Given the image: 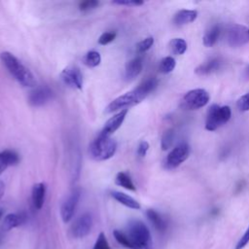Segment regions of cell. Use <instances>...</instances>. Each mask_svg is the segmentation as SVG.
Listing matches in <instances>:
<instances>
[{"label":"cell","instance_id":"cell-19","mask_svg":"<svg viewBox=\"0 0 249 249\" xmlns=\"http://www.w3.org/2000/svg\"><path fill=\"white\" fill-rule=\"evenodd\" d=\"M111 196L112 197L117 200L118 202H120L121 204L124 205L125 207H128L130 209H140L141 205L140 203L134 199L132 196L124 194V193H122V192H118V191H113L111 192Z\"/></svg>","mask_w":249,"mask_h":249},{"label":"cell","instance_id":"cell-4","mask_svg":"<svg viewBox=\"0 0 249 249\" xmlns=\"http://www.w3.org/2000/svg\"><path fill=\"white\" fill-rule=\"evenodd\" d=\"M117 151V142L109 136L98 134L89 144V153L95 160H106L112 158Z\"/></svg>","mask_w":249,"mask_h":249},{"label":"cell","instance_id":"cell-13","mask_svg":"<svg viewBox=\"0 0 249 249\" xmlns=\"http://www.w3.org/2000/svg\"><path fill=\"white\" fill-rule=\"evenodd\" d=\"M128 112V109H124L122 111H119L116 115H114L113 117H111L104 124L102 130L100 131L99 134L104 135V136H109L111 137V135L122 125V124L124 123L126 114Z\"/></svg>","mask_w":249,"mask_h":249},{"label":"cell","instance_id":"cell-37","mask_svg":"<svg viewBox=\"0 0 249 249\" xmlns=\"http://www.w3.org/2000/svg\"><path fill=\"white\" fill-rule=\"evenodd\" d=\"M5 194V184L2 180H0V199L3 197Z\"/></svg>","mask_w":249,"mask_h":249},{"label":"cell","instance_id":"cell-36","mask_svg":"<svg viewBox=\"0 0 249 249\" xmlns=\"http://www.w3.org/2000/svg\"><path fill=\"white\" fill-rule=\"evenodd\" d=\"M149 150V143L147 141H141L137 148V155L140 158H144Z\"/></svg>","mask_w":249,"mask_h":249},{"label":"cell","instance_id":"cell-20","mask_svg":"<svg viewBox=\"0 0 249 249\" xmlns=\"http://www.w3.org/2000/svg\"><path fill=\"white\" fill-rule=\"evenodd\" d=\"M22 222H23V217L20 214L9 213L5 216V218L2 222L1 230L3 231H9L18 227L19 225H21Z\"/></svg>","mask_w":249,"mask_h":249},{"label":"cell","instance_id":"cell-9","mask_svg":"<svg viewBox=\"0 0 249 249\" xmlns=\"http://www.w3.org/2000/svg\"><path fill=\"white\" fill-rule=\"evenodd\" d=\"M81 192L79 189H75L63 201L60 207V216L64 223H68L74 216L78 202L80 200Z\"/></svg>","mask_w":249,"mask_h":249},{"label":"cell","instance_id":"cell-8","mask_svg":"<svg viewBox=\"0 0 249 249\" xmlns=\"http://www.w3.org/2000/svg\"><path fill=\"white\" fill-rule=\"evenodd\" d=\"M227 41L231 47H241L249 42V28L241 24H233L227 31Z\"/></svg>","mask_w":249,"mask_h":249},{"label":"cell","instance_id":"cell-5","mask_svg":"<svg viewBox=\"0 0 249 249\" xmlns=\"http://www.w3.org/2000/svg\"><path fill=\"white\" fill-rule=\"evenodd\" d=\"M231 111L229 106H219L213 104L207 111L205 128L209 131L216 130L218 127L228 123L231 119Z\"/></svg>","mask_w":249,"mask_h":249},{"label":"cell","instance_id":"cell-16","mask_svg":"<svg viewBox=\"0 0 249 249\" xmlns=\"http://www.w3.org/2000/svg\"><path fill=\"white\" fill-rule=\"evenodd\" d=\"M45 196H46V185L45 183H36L32 187L31 192V198L33 206L36 209H41L45 202Z\"/></svg>","mask_w":249,"mask_h":249},{"label":"cell","instance_id":"cell-10","mask_svg":"<svg viewBox=\"0 0 249 249\" xmlns=\"http://www.w3.org/2000/svg\"><path fill=\"white\" fill-rule=\"evenodd\" d=\"M92 217L89 213H84L81 215L71 226V234L74 238L86 237L91 230Z\"/></svg>","mask_w":249,"mask_h":249},{"label":"cell","instance_id":"cell-27","mask_svg":"<svg viewBox=\"0 0 249 249\" xmlns=\"http://www.w3.org/2000/svg\"><path fill=\"white\" fill-rule=\"evenodd\" d=\"M175 65L176 61L172 56H165L160 60L159 70L162 74H168L175 68Z\"/></svg>","mask_w":249,"mask_h":249},{"label":"cell","instance_id":"cell-26","mask_svg":"<svg viewBox=\"0 0 249 249\" xmlns=\"http://www.w3.org/2000/svg\"><path fill=\"white\" fill-rule=\"evenodd\" d=\"M174 139H175V132L172 128H168L166 129L163 133H162V136H161V140H160V147H161V150L162 151H166L168 150L173 142H174Z\"/></svg>","mask_w":249,"mask_h":249},{"label":"cell","instance_id":"cell-21","mask_svg":"<svg viewBox=\"0 0 249 249\" xmlns=\"http://www.w3.org/2000/svg\"><path fill=\"white\" fill-rule=\"evenodd\" d=\"M146 215L148 220L152 223V225L155 227V229L159 231H164L166 227H167V223L164 220V218L156 210L154 209H148L146 211Z\"/></svg>","mask_w":249,"mask_h":249},{"label":"cell","instance_id":"cell-25","mask_svg":"<svg viewBox=\"0 0 249 249\" xmlns=\"http://www.w3.org/2000/svg\"><path fill=\"white\" fill-rule=\"evenodd\" d=\"M84 64L87 65L88 67H96L100 64L101 62V56L100 53L96 51H89L86 53V55L84 56Z\"/></svg>","mask_w":249,"mask_h":249},{"label":"cell","instance_id":"cell-30","mask_svg":"<svg viewBox=\"0 0 249 249\" xmlns=\"http://www.w3.org/2000/svg\"><path fill=\"white\" fill-rule=\"evenodd\" d=\"M92 249H110V245L109 242L106 238V235L104 232H99Z\"/></svg>","mask_w":249,"mask_h":249},{"label":"cell","instance_id":"cell-18","mask_svg":"<svg viewBox=\"0 0 249 249\" xmlns=\"http://www.w3.org/2000/svg\"><path fill=\"white\" fill-rule=\"evenodd\" d=\"M197 17V12L195 10H180L173 17V23L176 26H182L193 22Z\"/></svg>","mask_w":249,"mask_h":249},{"label":"cell","instance_id":"cell-17","mask_svg":"<svg viewBox=\"0 0 249 249\" xmlns=\"http://www.w3.org/2000/svg\"><path fill=\"white\" fill-rule=\"evenodd\" d=\"M221 61L218 57H212L206 60L205 62L199 64L196 69L195 73L199 76H206L212 74L213 72L217 71L220 68Z\"/></svg>","mask_w":249,"mask_h":249},{"label":"cell","instance_id":"cell-23","mask_svg":"<svg viewBox=\"0 0 249 249\" xmlns=\"http://www.w3.org/2000/svg\"><path fill=\"white\" fill-rule=\"evenodd\" d=\"M115 183L118 185V186H121L126 190H129V191H135L136 190V187L134 185V183L132 182V179L130 177V175L126 172H119L117 175H116V179H115Z\"/></svg>","mask_w":249,"mask_h":249},{"label":"cell","instance_id":"cell-38","mask_svg":"<svg viewBox=\"0 0 249 249\" xmlns=\"http://www.w3.org/2000/svg\"><path fill=\"white\" fill-rule=\"evenodd\" d=\"M245 73H246V77L249 79V66L247 67V69H246V72H245Z\"/></svg>","mask_w":249,"mask_h":249},{"label":"cell","instance_id":"cell-14","mask_svg":"<svg viewBox=\"0 0 249 249\" xmlns=\"http://www.w3.org/2000/svg\"><path fill=\"white\" fill-rule=\"evenodd\" d=\"M143 59L141 56H136L126 62L124 68V79L126 81L134 80L142 71Z\"/></svg>","mask_w":249,"mask_h":249},{"label":"cell","instance_id":"cell-29","mask_svg":"<svg viewBox=\"0 0 249 249\" xmlns=\"http://www.w3.org/2000/svg\"><path fill=\"white\" fill-rule=\"evenodd\" d=\"M153 44H154V38L152 36L147 37L136 44V52L138 53H143L148 50H150Z\"/></svg>","mask_w":249,"mask_h":249},{"label":"cell","instance_id":"cell-6","mask_svg":"<svg viewBox=\"0 0 249 249\" xmlns=\"http://www.w3.org/2000/svg\"><path fill=\"white\" fill-rule=\"evenodd\" d=\"M210 99L207 90L203 89H195L189 90L182 98L181 107L187 110H196L204 107Z\"/></svg>","mask_w":249,"mask_h":249},{"label":"cell","instance_id":"cell-1","mask_svg":"<svg viewBox=\"0 0 249 249\" xmlns=\"http://www.w3.org/2000/svg\"><path fill=\"white\" fill-rule=\"evenodd\" d=\"M154 89L155 86L151 81H143L134 89L118 96L112 102H110L105 108V113L109 114L119 110L122 111L124 109H127V107L129 106L136 105L140 103L143 99H145Z\"/></svg>","mask_w":249,"mask_h":249},{"label":"cell","instance_id":"cell-11","mask_svg":"<svg viewBox=\"0 0 249 249\" xmlns=\"http://www.w3.org/2000/svg\"><path fill=\"white\" fill-rule=\"evenodd\" d=\"M60 78L65 85L70 88L82 89L83 88V75L79 68L76 66H68L60 73Z\"/></svg>","mask_w":249,"mask_h":249},{"label":"cell","instance_id":"cell-28","mask_svg":"<svg viewBox=\"0 0 249 249\" xmlns=\"http://www.w3.org/2000/svg\"><path fill=\"white\" fill-rule=\"evenodd\" d=\"M113 235L115 237V239L117 240V242L119 244H121L122 246L125 247V248H129L131 249L132 248V244H131V241L129 240L127 234L120 230H115L113 231Z\"/></svg>","mask_w":249,"mask_h":249},{"label":"cell","instance_id":"cell-34","mask_svg":"<svg viewBox=\"0 0 249 249\" xmlns=\"http://www.w3.org/2000/svg\"><path fill=\"white\" fill-rule=\"evenodd\" d=\"M112 3L116 4V5L128 6V7H136V6H141L144 4V2L140 1V0H114Z\"/></svg>","mask_w":249,"mask_h":249},{"label":"cell","instance_id":"cell-32","mask_svg":"<svg viewBox=\"0 0 249 249\" xmlns=\"http://www.w3.org/2000/svg\"><path fill=\"white\" fill-rule=\"evenodd\" d=\"M99 5V2L96 0H87L79 4V10L82 12H88L95 9Z\"/></svg>","mask_w":249,"mask_h":249},{"label":"cell","instance_id":"cell-33","mask_svg":"<svg viewBox=\"0 0 249 249\" xmlns=\"http://www.w3.org/2000/svg\"><path fill=\"white\" fill-rule=\"evenodd\" d=\"M236 106L242 112L249 111V93H246V94L240 96L237 99Z\"/></svg>","mask_w":249,"mask_h":249},{"label":"cell","instance_id":"cell-2","mask_svg":"<svg viewBox=\"0 0 249 249\" xmlns=\"http://www.w3.org/2000/svg\"><path fill=\"white\" fill-rule=\"evenodd\" d=\"M0 59L9 73L23 87H35L36 80L30 70L25 67L13 53L10 52H2Z\"/></svg>","mask_w":249,"mask_h":249},{"label":"cell","instance_id":"cell-39","mask_svg":"<svg viewBox=\"0 0 249 249\" xmlns=\"http://www.w3.org/2000/svg\"><path fill=\"white\" fill-rule=\"evenodd\" d=\"M3 216V210L2 209H0V219H1V217Z\"/></svg>","mask_w":249,"mask_h":249},{"label":"cell","instance_id":"cell-31","mask_svg":"<svg viewBox=\"0 0 249 249\" xmlns=\"http://www.w3.org/2000/svg\"><path fill=\"white\" fill-rule=\"evenodd\" d=\"M117 34L115 31H109V32H104L100 35L99 39H98V44L99 45H102V46H105V45H108L109 43L113 42L116 38Z\"/></svg>","mask_w":249,"mask_h":249},{"label":"cell","instance_id":"cell-7","mask_svg":"<svg viewBox=\"0 0 249 249\" xmlns=\"http://www.w3.org/2000/svg\"><path fill=\"white\" fill-rule=\"evenodd\" d=\"M190 155V146L186 142H182L174 147L167 155L164 160V166L167 169H173L178 167L183 161H185Z\"/></svg>","mask_w":249,"mask_h":249},{"label":"cell","instance_id":"cell-15","mask_svg":"<svg viewBox=\"0 0 249 249\" xmlns=\"http://www.w3.org/2000/svg\"><path fill=\"white\" fill-rule=\"evenodd\" d=\"M19 156L14 150H4L0 152V175L12 165L18 164Z\"/></svg>","mask_w":249,"mask_h":249},{"label":"cell","instance_id":"cell-24","mask_svg":"<svg viewBox=\"0 0 249 249\" xmlns=\"http://www.w3.org/2000/svg\"><path fill=\"white\" fill-rule=\"evenodd\" d=\"M169 49L172 53L180 55L187 51V43L182 38H174L169 42Z\"/></svg>","mask_w":249,"mask_h":249},{"label":"cell","instance_id":"cell-12","mask_svg":"<svg viewBox=\"0 0 249 249\" xmlns=\"http://www.w3.org/2000/svg\"><path fill=\"white\" fill-rule=\"evenodd\" d=\"M53 97V91L50 88L46 86H41L35 88L30 91L28 95V103L31 106L38 107L46 104Z\"/></svg>","mask_w":249,"mask_h":249},{"label":"cell","instance_id":"cell-22","mask_svg":"<svg viewBox=\"0 0 249 249\" xmlns=\"http://www.w3.org/2000/svg\"><path fill=\"white\" fill-rule=\"evenodd\" d=\"M220 32H221V28L219 25H213L212 27H210V29L205 32L202 38L203 45L207 48L213 47L220 36Z\"/></svg>","mask_w":249,"mask_h":249},{"label":"cell","instance_id":"cell-3","mask_svg":"<svg viewBox=\"0 0 249 249\" xmlns=\"http://www.w3.org/2000/svg\"><path fill=\"white\" fill-rule=\"evenodd\" d=\"M131 241V249H152V237L148 227L140 220H132L125 232Z\"/></svg>","mask_w":249,"mask_h":249},{"label":"cell","instance_id":"cell-35","mask_svg":"<svg viewBox=\"0 0 249 249\" xmlns=\"http://www.w3.org/2000/svg\"><path fill=\"white\" fill-rule=\"evenodd\" d=\"M248 243H249V226H248L247 230L245 231L244 234L240 237L237 244L235 245V249H243Z\"/></svg>","mask_w":249,"mask_h":249}]
</instances>
